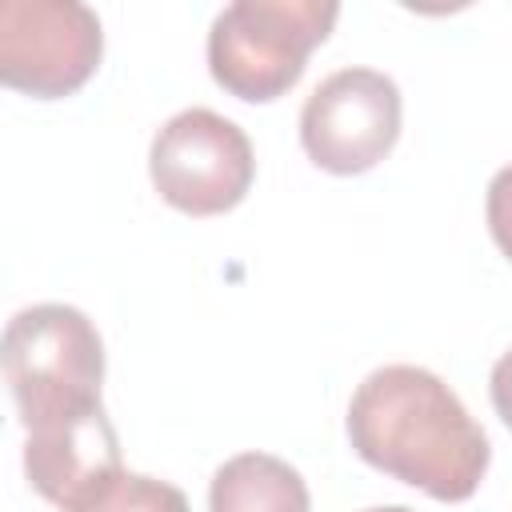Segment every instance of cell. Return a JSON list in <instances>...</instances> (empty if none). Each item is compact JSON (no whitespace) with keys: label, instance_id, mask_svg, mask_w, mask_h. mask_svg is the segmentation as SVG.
Masks as SVG:
<instances>
[{"label":"cell","instance_id":"obj_1","mask_svg":"<svg viewBox=\"0 0 512 512\" xmlns=\"http://www.w3.org/2000/svg\"><path fill=\"white\" fill-rule=\"evenodd\" d=\"M344 428L364 464L440 504L468 500L492 460L484 428L460 396L420 364L368 372L348 400Z\"/></svg>","mask_w":512,"mask_h":512},{"label":"cell","instance_id":"obj_2","mask_svg":"<svg viewBox=\"0 0 512 512\" xmlns=\"http://www.w3.org/2000/svg\"><path fill=\"white\" fill-rule=\"evenodd\" d=\"M336 16L332 0H236L208 28V72L228 96L272 104L304 76Z\"/></svg>","mask_w":512,"mask_h":512},{"label":"cell","instance_id":"obj_3","mask_svg":"<svg viewBox=\"0 0 512 512\" xmlns=\"http://www.w3.org/2000/svg\"><path fill=\"white\" fill-rule=\"evenodd\" d=\"M4 384L24 428L100 400L104 340L72 304L20 308L4 328Z\"/></svg>","mask_w":512,"mask_h":512},{"label":"cell","instance_id":"obj_4","mask_svg":"<svg viewBox=\"0 0 512 512\" xmlns=\"http://www.w3.org/2000/svg\"><path fill=\"white\" fill-rule=\"evenodd\" d=\"M148 176L160 200L184 216L232 212L256 180L252 140L212 108H184L156 128Z\"/></svg>","mask_w":512,"mask_h":512},{"label":"cell","instance_id":"obj_5","mask_svg":"<svg viewBox=\"0 0 512 512\" xmlns=\"http://www.w3.org/2000/svg\"><path fill=\"white\" fill-rule=\"evenodd\" d=\"M104 56L100 16L80 0H0V84L60 100L92 80Z\"/></svg>","mask_w":512,"mask_h":512},{"label":"cell","instance_id":"obj_6","mask_svg":"<svg viewBox=\"0 0 512 512\" xmlns=\"http://www.w3.org/2000/svg\"><path fill=\"white\" fill-rule=\"evenodd\" d=\"M400 136V88L376 68H336L300 108V144L332 176L376 168Z\"/></svg>","mask_w":512,"mask_h":512},{"label":"cell","instance_id":"obj_7","mask_svg":"<svg viewBox=\"0 0 512 512\" xmlns=\"http://www.w3.org/2000/svg\"><path fill=\"white\" fill-rule=\"evenodd\" d=\"M24 432V476L60 512L88 500L124 468L120 436L100 400L72 412H56Z\"/></svg>","mask_w":512,"mask_h":512},{"label":"cell","instance_id":"obj_8","mask_svg":"<svg viewBox=\"0 0 512 512\" xmlns=\"http://www.w3.org/2000/svg\"><path fill=\"white\" fill-rule=\"evenodd\" d=\"M208 512H312V496L288 460L240 452L212 472Z\"/></svg>","mask_w":512,"mask_h":512},{"label":"cell","instance_id":"obj_9","mask_svg":"<svg viewBox=\"0 0 512 512\" xmlns=\"http://www.w3.org/2000/svg\"><path fill=\"white\" fill-rule=\"evenodd\" d=\"M68 512H192V508L176 484L120 468L108 484H100L88 500H80Z\"/></svg>","mask_w":512,"mask_h":512},{"label":"cell","instance_id":"obj_10","mask_svg":"<svg viewBox=\"0 0 512 512\" xmlns=\"http://www.w3.org/2000/svg\"><path fill=\"white\" fill-rule=\"evenodd\" d=\"M484 216H488V232H492L496 248L512 260V164H504V168L488 180Z\"/></svg>","mask_w":512,"mask_h":512},{"label":"cell","instance_id":"obj_11","mask_svg":"<svg viewBox=\"0 0 512 512\" xmlns=\"http://www.w3.org/2000/svg\"><path fill=\"white\" fill-rule=\"evenodd\" d=\"M488 396H492V408L496 416L504 420V428L512 432V348L492 364V376H488Z\"/></svg>","mask_w":512,"mask_h":512},{"label":"cell","instance_id":"obj_12","mask_svg":"<svg viewBox=\"0 0 512 512\" xmlns=\"http://www.w3.org/2000/svg\"><path fill=\"white\" fill-rule=\"evenodd\" d=\"M364 512H412V508H404V504H384V508H364Z\"/></svg>","mask_w":512,"mask_h":512}]
</instances>
